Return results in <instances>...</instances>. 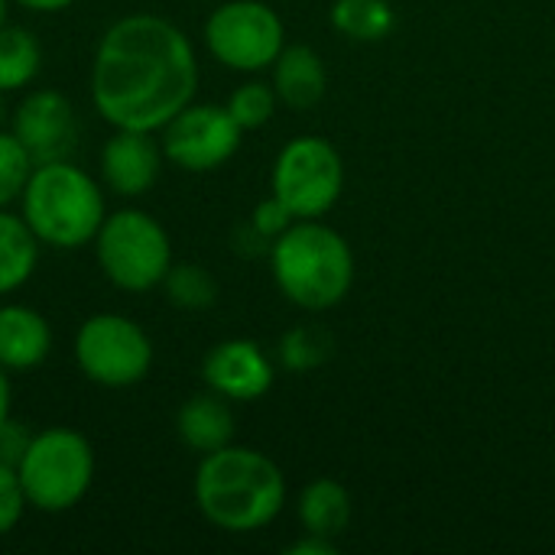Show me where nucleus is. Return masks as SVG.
<instances>
[{
    "label": "nucleus",
    "instance_id": "obj_1",
    "mask_svg": "<svg viewBox=\"0 0 555 555\" xmlns=\"http://www.w3.org/2000/svg\"><path fill=\"white\" fill-rule=\"evenodd\" d=\"M198 88L192 39L166 16L127 13L114 20L91 59V104L111 127L153 130L172 120Z\"/></svg>",
    "mask_w": 555,
    "mask_h": 555
},
{
    "label": "nucleus",
    "instance_id": "obj_2",
    "mask_svg": "<svg viewBox=\"0 0 555 555\" xmlns=\"http://www.w3.org/2000/svg\"><path fill=\"white\" fill-rule=\"evenodd\" d=\"M192 494L211 527L224 533H254L280 517L286 504V478L270 455L231 442L202 455Z\"/></svg>",
    "mask_w": 555,
    "mask_h": 555
},
{
    "label": "nucleus",
    "instance_id": "obj_3",
    "mask_svg": "<svg viewBox=\"0 0 555 555\" xmlns=\"http://www.w3.org/2000/svg\"><path fill=\"white\" fill-rule=\"evenodd\" d=\"M20 215L42 247L81 250L94 244L104 218L107 198L101 179L72 159L36 163L29 182L20 195Z\"/></svg>",
    "mask_w": 555,
    "mask_h": 555
},
{
    "label": "nucleus",
    "instance_id": "obj_4",
    "mask_svg": "<svg viewBox=\"0 0 555 555\" xmlns=\"http://www.w3.org/2000/svg\"><path fill=\"white\" fill-rule=\"evenodd\" d=\"M270 270L293 306L325 312L351 293L354 254L335 228L319 218H302L270 244Z\"/></svg>",
    "mask_w": 555,
    "mask_h": 555
},
{
    "label": "nucleus",
    "instance_id": "obj_5",
    "mask_svg": "<svg viewBox=\"0 0 555 555\" xmlns=\"http://www.w3.org/2000/svg\"><path fill=\"white\" fill-rule=\"evenodd\" d=\"M94 472L98 459L91 442L68 426L33 433L23 459L16 462L26 504L39 514H65L78 507L91 491Z\"/></svg>",
    "mask_w": 555,
    "mask_h": 555
},
{
    "label": "nucleus",
    "instance_id": "obj_6",
    "mask_svg": "<svg viewBox=\"0 0 555 555\" xmlns=\"http://www.w3.org/2000/svg\"><path fill=\"white\" fill-rule=\"evenodd\" d=\"M94 257L101 273L120 293H150L163 286L172 260L169 231L143 208H117L107 211L98 237Z\"/></svg>",
    "mask_w": 555,
    "mask_h": 555
},
{
    "label": "nucleus",
    "instance_id": "obj_7",
    "mask_svg": "<svg viewBox=\"0 0 555 555\" xmlns=\"http://www.w3.org/2000/svg\"><path fill=\"white\" fill-rule=\"evenodd\" d=\"M153 338L130 315L94 312L75 332V364L98 387H137L153 371Z\"/></svg>",
    "mask_w": 555,
    "mask_h": 555
},
{
    "label": "nucleus",
    "instance_id": "obj_8",
    "mask_svg": "<svg viewBox=\"0 0 555 555\" xmlns=\"http://www.w3.org/2000/svg\"><path fill=\"white\" fill-rule=\"evenodd\" d=\"M345 185V166L338 150L325 137H296L289 140L270 176L273 195L293 211L296 221L322 218L335 208Z\"/></svg>",
    "mask_w": 555,
    "mask_h": 555
},
{
    "label": "nucleus",
    "instance_id": "obj_9",
    "mask_svg": "<svg viewBox=\"0 0 555 555\" xmlns=\"http://www.w3.org/2000/svg\"><path fill=\"white\" fill-rule=\"evenodd\" d=\"M205 46L231 72H263L283 52L286 29L263 0H228L205 20Z\"/></svg>",
    "mask_w": 555,
    "mask_h": 555
},
{
    "label": "nucleus",
    "instance_id": "obj_10",
    "mask_svg": "<svg viewBox=\"0 0 555 555\" xmlns=\"http://www.w3.org/2000/svg\"><path fill=\"white\" fill-rule=\"evenodd\" d=\"M244 130L231 117L228 104L189 101L172 120L159 127L166 163L182 172H215L241 150Z\"/></svg>",
    "mask_w": 555,
    "mask_h": 555
},
{
    "label": "nucleus",
    "instance_id": "obj_11",
    "mask_svg": "<svg viewBox=\"0 0 555 555\" xmlns=\"http://www.w3.org/2000/svg\"><path fill=\"white\" fill-rule=\"evenodd\" d=\"M10 130L26 146L33 163L68 159L78 137L72 101L55 88H36L10 111Z\"/></svg>",
    "mask_w": 555,
    "mask_h": 555
},
{
    "label": "nucleus",
    "instance_id": "obj_12",
    "mask_svg": "<svg viewBox=\"0 0 555 555\" xmlns=\"http://www.w3.org/2000/svg\"><path fill=\"white\" fill-rule=\"evenodd\" d=\"M163 163V143L153 130L114 127V133L101 146V185L120 198H140L156 185Z\"/></svg>",
    "mask_w": 555,
    "mask_h": 555
},
{
    "label": "nucleus",
    "instance_id": "obj_13",
    "mask_svg": "<svg viewBox=\"0 0 555 555\" xmlns=\"http://www.w3.org/2000/svg\"><path fill=\"white\" fill-rule=\"evenodd\" d=\"M202 380L231 403H254L273 387V364L257 341L228 338L205 354Z\"/></svg>",
    "mask_w": 555,
    "mask_h": 555
},
{
    "label": "nucleus",
    "instance_id": "obj_14",
    "mask_svg": "<svg viewBox=\"0 0 555 555\" xmlns=\"http://www.w3.org/2000/svg\"><path fill=\"white\" fill-rule=\"evenodd\" d=\"M52 351L49 319L23 302L0 306V367L7 371H33Z\"/></svg>",
    "mask_w": 555,
    "mask_h": 555
},
{
    "label": "nucleus",
    "instance_id": "obj_15",
    "mask_svg": "<svg viewBox=\"0 0 555 555\" xmlns=\"http://www.w3.org/2000/svg\"><path fill=\"white\" fill-rule=\"evenodd\" d=\"M176 433L185 449L208 455L234 442V413L231 400L218 397L205 387V393H192L176 413Z\"/></svg>",
    "mask_w": 555,
    "mask_h": 555
},
{
    "label": "nucleus",
    "instance_id": "obj_16",
    "mask_svg": "<svg viewBox=\"0 0 555 555\" xmlns=\"http://www.w3.org/2000/svg\"><path fill=\"white\" fill-rule=\"evenodd\" d=\"M270 68H273L270 85L280 104L293 111H309L325 98L328 75H325L322 55L312 46H283V52L276 55Z\"/></svg>",
    "mask_w": 555,
    "mask_h": 555
},
{
    "label": "nucleus",
    "instance_id": "obj_17",
    "mask_svg": "<svg viewBox=\"0 0 555 555\" xmlns=\"http://www.w3.org/2000/svg\"><path fill=\"white\" fill-rule=\"evenodd\" d=\"M299 524L312 537L335 540L348 530L351 520V494L341 481L335 478H315L302 488L299 494Z\"/></svg>",
    "mask_w": 555,
    "mask_h": 555
},
{
    "label": "nucleus",
    "instance_id": "obj_18",
    "mask_svg": "<svg viewBox=\"0 0 555 555\" xmlns=\"http://www.w3.org/2000/svg\"><path fill=\"white\" fill-rule=\"evenodd\" d=\"M39 237L29 231L23 215L0 208V296L23 289L39 267Z\"/></svg>",
    "mask_w": 555,
    "mask_h": 555
},
{
    "label": "nucleus",
    "instance_id": "obj_19",
    "mask_svg": "<svg viewBox=\"0 0 555 555\" xmlns=\"http://www.w3.org/2000/svg\"><path fill=\"white\" fill-rule=\"evenodd\" d=\"M42 68V42L33 29L3 23L0 26V91H23Z\"/></svg>",
    "mask_w": 555,
    "mask_h": 555
},
{
    "label": "nucleus",
    "instance_id": "obj_20",
    "mask_svg": "<svg viewBox=\"0 0 555 555\" xmlns=\"http://www.w3.org/2000/svg\"><path fill=\"white\" fill-rule=\"evenodd\" d=\"M328 16L332 26L354 42H380L397 23V13L387 0H335Z\"/></svg>",
    "mask_w": 555,
    "mask_h": 555
},
{
    "label": "nucleus",
    "instance_id": "obj_21",
    "mask_svg": "<svg viewBox=\"0 0 555 555\" xmlns=\"http://www.w3.org/2000/svg\"><path fill=\"white\" fill-rule=\"evenodd\" d=\"M166 302L185 312H202L218 302V283L202 263H172L163 280Z\"/></svg>",
    "mask_w": 555,
    "mask_h": 555
},
{
    "label": "nucleus",
    "instance_id": "obj_22",
    "mask_svg": "<svg viewBox=\"0 0 555 555\" xmlns=\"http://www.w3.org/2000/svg\"><path fill=\"white\" fill-rule=\"evenodd\" d=\"M332 335L319 325H299V328H289L280 341V361L286 371H296V374H306V371H315L319 364H325L332 358Z\"/></svg>",
    "mask_w": 555,
    "mask_h": 555
},
{
    "label": "nucleus",
    "instance_id": "obj_23",
    "mask_svg": "<svg viewBox=\"0 0 555 555\" xmlns=\"http://www.w3.org/2000/svg\"><path fill=\"white\" fill-rule=\"evenodd\" d=\"M276 104H280V98L273 91V85H267V81H244L228 98V111L244 133L267 127L276 114Z\"/></svg>",
    "mask_w": 555,
    "mask_h": 555
},
{
    "label": "nucleus",
    "instance_id": "obj_24",
    "mask_svg": "<svg viewBox=\"0 0 555 555\" xmlns=\"http://www.w3.org/2000/svg\"><path fill=\"white\" fill-rule=\"evenodd\" d=\"M33 166H36L33 156L13 137V130L0 127V208H10L13 202H20Z\"/></svg>",
    "mask_w": 555,
    "mask_h": 555
},
{
    "label": "nucleus",
    "instance_id": "obj_25",
    "mask_svg": "<svg viewBox=\"0 0 555 555\" xmlns=\"http://www.w3.org/2000/svg\"><path fill=\"white\" fill-rule=\"evenodd\" d=\"M26 494H23V485H20V475L13 465H3L0 462V537L13 533L26 514Z\"/></svg>",
    "mask_w": 555,
    "mask_h": 555
},
{
    "label": "nucleus",
    "instance_id": "obj_26",
    "mask_svg": "<svg viewBox=\"0 0 555 555\" xmlns=\"http://www.w3.org/2000/svg\"><path fill=\"white\" fill-rule=\"evenodd\" d=\"M296 218H293V211L276 198V195H270V198H263L257 208H254V215H250V228L267 241V244H273L289 224H293Z\"/></svg>",
    "mask_w": 555,
    "mask_h": 555
},
{
    "label": "nucleus",
    "instance_id": "obj_27",
    "mask_svg": "<svg viewBox=\"0 0 555 555\" xmlns=\"http://www.w3.org/2000/svg\"><path fill=\"white\" fill-rule=\"evenodd\" d=\"M29 439H33V433H29L20 420H13V416H10V420L0 426V462L16 468V462L23 459V452H26Z\"/></svg>",
    "mask_w": 555,
    "mask_h": 555
},
{
    "label": "nucleus",
    "instance_id": "obj_28",
    "mask_svg": "<svg viewBox=\"0 0 555 555\" xmlns=\"http://www.w3.org/2000/svg\"><path fill=\"white\" fill-rule=\"evenodd\" d=\"M289 555H335V540H325V537H312V533H306V540H299V543H293Z\"/></svg>",
    "mask_w": 555,
    "mask_h": 555
},
{
    "label": "nucleus",
    "instance_id": "obj_29",
    "mask_svg": "<svg viewBox=\"0 0 555 555\" xmlns=\"http://www.w3.org/2000/svg\"><path fill=\"white\" fill-rule=\"evenodd\" d=\"M13 416V387H10V371L0 367V426Z\"/></svg>",
    "mask_w": 555,
    "mask_h": 555
},
{
    "label": "nucleus",
    "instance_id": "obj_30",
    "mask_svg": "<svg viewBox=\"0 0 555 555\" xmlns=\"http://www.w3.org/2000/svg\"><path fill=\"white\" fill-rule=\"evenodd\" d=\"M20 3L23 10H33V13H59V10H68L75 0H13Z\"/></svg>",
    "mask_w": 555,
    "mask_h": 555
},
{
    "label": "nucleus",
    "instance_id": "obj_31",
    "mask_svg": "<svg viewBox=\"0 0 555 555\" xmlns=\"http://www.w3.org/2000/svg\"><path fill=\"white\" fill-rule=\"evenodd\" d=\"M0 127H10V107H7V91H0Z\"/></svg>",
    "mask_w": 555,
    "mask_h": 555
},
{
    "label": "nucleus",
    "instance_id": "obj_32",
    "mask_svg": "<svg viewBox=\"0 0 555 555\" xmlns=\"http://www.w3.org/2000/svg\"><path fill=\"white\" fill-rule=\"evenodd\" d=\"M7 7H10V0H0V26L7 23Z\"/></svg>",
    "mask_w": 555,
    "mask_h": 555
}]
</instances>
